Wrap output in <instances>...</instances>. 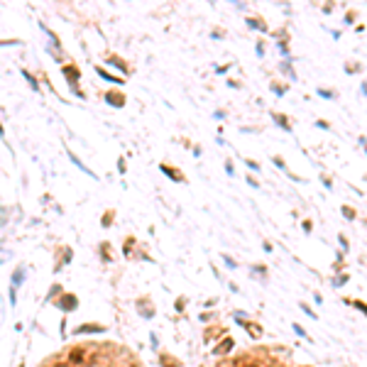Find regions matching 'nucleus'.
<instances>
[{
	"instance_id": "1",
	"label": "nucleus",
	"mask_w": 367,
	"mask_h": 367,
	"mask_svg": "<svg viewBox=\"0 0 367 367\" xmlns=\"http://www.w3.org/2000/svg\"><path fill=\"white\" fill-rule=\"evenodd\" d=\"M64 74H66V79L79 81V69H76V66H64Z\"/></svg>"
},
{
	"instance_id": "2",
	"label": "nucleus",
	"mask_w": 367,
	"mask_h": 367,
	"mask_svg": "<svg viewBox=\"0 0 367 367\" xmlns=\"http://www.w3.org/2000/svg\"><path fill=\"white\" fill-rule=\"evenodd\" d=\"M105 101H108V103H113V105H118V108L122 105V96H118V93H108V96H105Z\"/></svg>"
},
{
	"instance_id": "3",
	"label": "nucleus",
	"mask_w": 367,
	"mask_h": 367,
	"mask_svg": "<svg viewBox=\"0 0 367 367\" xmlns=\"http://www.w3.org/2000/svg\"><path fill=\"white\" fill-rule=\"evenodd\" d=\"M233 347V340H225V343H221L218 347H216V355H221V352H225V350H230Z\"/></svg>"
},
{
	"instance_id": "4",
	"label": "nucleus",
	"mask_w": 367,
	"mask_h": 367,
	"mask_svg": "<svg viewBox=\"0 0 367 367\" xmlns=\"http://www.w3.org/2000/svg\"><path fill=\"white\" fill-rule=\"evenodd\" d=\"M98 74H101V76H103V79H105V81H113V83H122V81H118V79H115V76H108V74H105V71H103V69H98Z\"/></svg>"
},
{
	"instance_id": "5",
	"label": "nucleus",
	"mask_w": 367,
	"mask_h": 367,
	"mask_svg": "<svg viewBox=\"0 0 367 367\" xmlns=\"http://www.w3.org/2000/svg\"><path fill=\"white\" fill-rule=\"evenodd\" d=\"M69 360H71V362H81V360H83V355H81V350H74Z\"/></svg>"
},
{
	"instance_id": "6",
	"label": "nucleus",
	"mask_w": 367,
	"mask_h": 367,
	"mask_svg": "<svg viewBox=\"0 0 367 367\" xmlns=\"http://www.w3.org/2000/svg\"><path fill=\"white\" fill-rule=\"evenodd\" d=\"M247 328H250V333H252V338H260V328L257 326H252V323H245Z\"/></svg>"
},
{
	"instance_id": "7",
	"label": "nucleus",
	"mask_w": 367,
	"mask_h": 367,
	"mask_svg": "<svg viewBox=\"0 0 367 367\" xmlns=\"http://www.w3.org/2000/svg\"><path fill=\"white\" fill-rule=\"evenodd\" d=\"M86 330H101V326H81L79 333H86Z\"/></svg>"
},
{
	"instance_id": "8",
	"label": "nucleus",
	"mask_w": 367,
	"mask_h": 367,
	"mask_svg": "<svg viewBox=\"0 0 367 367\" xmlns=\"http://www.w3.org/2000/svg\"><path fill=\"white\" fill-rule=\"evenodd\" d=\"M343 213H345V216H347V218H350V221H352V218H355V211H352V208H347V206H345V208H343Z\"/></svg>"
},
{
	"instance_id": "9",
	"label": "nucleus",
	"mask_w": 367,
	"mask_h": 367,
	"mask_svg": "<svg viewBox=\"0 0 367 367\" xmlns=\"http://www.w3.org/2000/svg\"><path fill=\"white\" fill-rule=\"evenodd\" d=\"M22 274H25V269H18V272H15V284L22 282Z\"/></svg>"
},
{
	"instance_id": "10",
	"label": "nucleus",
	"mask_w": 367,
	"mask_h": 367,
	"mask_svg": "<svg viewBox=\"0 0 367 367\" xmlns=\"http://www.w3.org/2000/svg\"><path fill=\"white\" fill-rule=\"evenodd\" d=\"M54 367H66V365H54Z\"/></svg>"
}]
</instances>
